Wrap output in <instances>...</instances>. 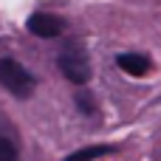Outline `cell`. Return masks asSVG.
Here are the masks:
<instances>
[{
  "instance_id": "1",
  "label": "cell",
  "mask_w": 161,
  "mask_h": 161,
  "mask_svg": "<svg viewBox=\"0 0 161 161\" xmlns=\"http://www.w3.org/2000/svg\"><path fill=\"white\" fill-rule=\"evenodd\" d=\"M57 68L62 71V76L74 85H85L91 79V59H88V51L79 40H65L59 54H57Z\"/></svg>"
},
{
  "instance_id": "2",
  "label": "cell",
  "mask_w": 161,
  "mask_h": 161,
  "mask_svg": "<svg viewBox=\"0 0 161 161\" xmlns=\"http://www.w3.org/2000/svg\"><path fill=\"white\" fill-rule=\"evenodd\" d=\"M34 85H37L34 76L17 59H11V57H3L0 59V88H6L17 99H28L34 93Z\"/></svg>"
},
{
  "instance_id": "6",
  "label": "cell",
  "mask_w": 161,
  "mask_h": 161,
  "mask_svg": "<svg viewBox=\"0 0 161 161\" xmlns=\"http://www.w3.org/2000/svg\"><path fill=\"white\" fill-rule=\"evenodd\" d=\"M76 108H79V113H85V116H93V113H96V102H93V96H91L88 91H79V93H76Z\"/></svg>"
},
{
  "instance_id": "4",
  "label": "cell",
  "mask_w": 161,
  "mask_h": 161,
  "mask_svg": "<svg viewBox=\"0 0 161 161\" xmlns=\"http://www.w3.org/2000/svg\"><path fill=\"white\" fill-rule=\"evenodd\" d=\"M116 65L125 71V74H130V76H144L150 68H153V62H150V57L147 54H119L116 57Z\"/></svg>"
},
{
  "instance_id": "3",
  "label": "cell",
  "mask_w": 161,
  "mask_h": 161,
  "mask_svg": "<svg viewBox=\"0 0 161 161\" xmlns=\"http://www.w3.org/2000/svg\"><path fill=\"white\" fill-rule=\"evenodd\" d=\"M25 28H28L34 37H40V40H54V37H59V34L65 31V20L57 17V14L37 11V14H31V17L25 20Z\"/></svg>"
},
{
  "instance_id": "5",
  "label": "cell",
  "mask_w": 161,
  "mask_h": 161,
  "mask_svg": "<svg viewBox=\"0 0 161 161\" xmlns=\"http://www.w3.org/2000/svg\"><path fill=\"white\" fill-rule=\"evenodd\" d=\"M116 150H119V147H113V144H91V147H82V150L65 156L62 161H96V158H102V156L116 153Z\"/></svg>"
},
{
  "instance_id": "7",
  "label": "cell",
  "mask_w": 161,
  "mask_h": 161,
  "mask_svg": "<svg viewBox=\"0 0 161 161\" xmlns=\"http://www.w3.org/2000/svg\"><path fill=\"white\" fill-rule=\"evenodd\" d=\"M17 147L11 139H0V161H17Z\"/></svg>"
}]
</instances>
